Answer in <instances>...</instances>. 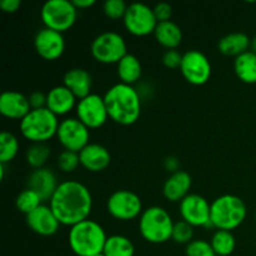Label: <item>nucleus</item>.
<instances>
[{
	"label": "nucleus",
	"instance_id": "obj_1",
	"mask_svg": "<svg viewBox=\"0 0 256 256\" xmlns=\"http://www.w3.org/2000/svg\"><path fill=\"white\" fill-rule=\"evenodd\" d=\"M49 206L60 224L72 228L89 219L92 210V192L78 180H65L56 188Z\"/></svg>",
	"mask_w": 256,
	"mask_h": 256
},
{
	"label": "nucleus",
	"instance_id": "obj_2",
	"mask_svg": "<svg viewBox=\"0 0 256 256\" xmlns=\"http://www.w3.org/2000/svg\"><path fill=\"white\" fill-rule=\"evenodd\" d=\"M109 118L116 124L132 125L142 112L140 94L132 85L118 82L110 86L104 94Z\"/></svg>",
	"mask_w": 256,
	"mask_h": 256
},
{
	"label": "nucleus",
	"instance_id": "obj_3",
	"mask_svg": "<svg viewBox=\"0 0 256 256\" xmlns=\"http://www.w3.org/2000/svg\"><path fill=\"white\" fill-rule=\"evenodd\" d=\"M108 235L98 222L86 219L70 228L68 234L70 250L76 256L102 254Z\"/></svg>",
	"mask_w": 256,
	"mask_h": 256
},
{
	"label": "nucleus",
	"instance_id": "obj_4",
	"mask_svg": "<svg viewBox=\"0 0 256 256\" xmlns=\"http://www.w3.org/2000/svg\"><path fill=\"white\" fill-rule=\"evenodd\" d=\"M60 122L46 106L32 109L19 122L20 132L32 144H46L48 140L56 136Z\"/></svg>",
	"mask_w": 256,
	"mask_h": 256
},
{
	"label": "nucleus",
	"instance_id": "obj_5",
	"mask_svg": "<svg viewBox=\"0 0 256 256\" xmlns=\"http://www.w3.org/2000/svg\"><path fill=\"white\" fill-rule=\"evenodd\" d=\"M246 212V205L242 198L224 194L212 202L210 222L214 229L232 232L244 222Z\"/></svg>",
	"mask_w": 256,
	"mask_h": 256
},
{
	"label": "nucleus",
	"instance_id": "obj_6",
	"mask_svg": "<svg viewBox=\"0 0 256 256\" xmlns=\"http://www.w3.org/2000/svg\"><path fill=\"white\" fill-rule=\"evenodd\" d=\"M174 224L172 215L164 208H146L139 216V232L152 244H164L172 239Z\"/></svg>",
	"mask_w": 256,
	"mask_h": 256
},
{
	"label": "nucleus",
	"instance_id": "obj_7",
	"mask_svg": "<svg viewBox=\"0 0 256 256\" xmlns=\"http://www.w3.org/2000/svg\"><path fill=\"white\" fill-rule=\"evenodd\" d=\"M45 28L65 32L72 28L78 18V9L70 0H48L40 10Z\"/></svg>",
	"mask_w": 256,
	"mask_h": 256
},
{
	"label": "nucleus",
	"instance_id": "obj_8",
	"mask_svg": "<svg viewBox=\"0 0 256 256\" xmlns=\"http://www.w3.org/2000/svg\"><path fill=\"white\" fill-rule=\"evenodd\" d=\"M90 52L102 64H118L128 54V45L119 32H104L92 40Z\"/></svg>",
	"mask_w": 256,
	"mask_h": 256
},
{
	"label": "nucleus",
	"instance_id": "obj_9",
	"mask_svg": "<svg viewBox=\"0 0 256 256\" xmlns=\"http://www.w3.org/2000/svg\"><path fill=\"white\" fill-rule=\"evenodd\" d=\"M122 22L125 29L135 36H146L149 34H154L155 28L159 22L155 16L154 8L139 2L128 5Z\"/></svg>",
	"mask_w": 256,
	"mask_h": 256
},
{
	"label": "nucleus",
	"instance_id": "obj_10",
	"mask_svg": "<svg viewBox=\"0 0 256 256\" xmlns=\"http://www.w3.org/2000/svg\"><path fill=\"white\" fill-rule=\"evenodd\" d=\"M106 210L114 219L122 222L136 219L144 212L139 195L125 189L116 190L108 198Z\"/></svg>",
	"mask_w": 256,
	"mask_h": 256
},
{
	"label": "nucleus",
	"instance_id": "obj_11",
	"mask_svg": "<svg viewBox=\"0 0 256 256\" xmlns=\"http://www.w3.org/2000/svg\"><path fill=\"white\" fill-rule=\"evenodd\" d=\"M179 69L184 79L196 86L206 84L212 76V62L209 58L198 49L188 50L182 54Z\"/></svg>",
	"mask_w": 256,
	"mask_h": 256
},
{
	"label": "nucleus",
	"instance_id": "obj_12",
	"mask_svg": "<svg viewBox=\"0 0 256 256\" xmlns=\"http://www.w3.org/2000/svg\"><path fill=\"white\" fill-rule=\"evenodd\" d=\"M56 138L64 150L80 152L90 140V129L78 118H65L58 128Z\"/></svg>",
	"mask_w": 256,
	"mask_h": 256
},
{
	"label": "nucleus",
	"instance_id": "obj_13",
	"mask_svg": "<svg viewBox=\"0 0 256 256\" xmlns=\"http://www.w3.org/2000/svg\"><path fill=\"white\" fill-rule=\"evenodd\" d=\"M210 208L212 204L199 194H189L179 202L182 220L194 228H214L210 222Z\"/></svg>",
	"mask_w": 256,
	"mask_h": 256
},
{
	"label": "nucleus",
	"instance_id": "obj_14",
	"mask_svg": "<svg viewBox=\"0 0 256 256\" xmlns=\"http://www.w3.org/2000/svg\"><path fill=\"white\" fill-rule=\"evenodd\" d=\"M75 110H76L78 119L89 129L102 128L109 118L104 96H100L99 94L94 92L80 99Z\"/></svg>",
	"mask_w": 256,
	"mask_h": 256
},
{
	"label": "nucleus",
	"instance_id": "obj_15",
	"mask_svg": "<svg viewBox=\"0 0 256 256\" xmlns=\"http://www.w3.org/2000/svg\"><path fill=\"white\" fill-rule=\"evenodd\" d=\"M34 48L42 59L49 62L59 59L65 52L64 35L56 30L42 28L34 38Z\"/></svg>",
	"mask_w": 256,
	"mask_h": 256
},
{
	"label": "nucleus",
	"instance_id": "obj_16",
	"mask_svg": "<svg viewBox=\"0 0 256 256\" xmlns=\"http://www.w3.org/2000/svg\"><path fill=\"white\" fill-rule=\"evenodd\" d=\"M28 226L40 236H52L59 232L60 222L49 205L42 204L38 209L25 216Z\"/></svg>",
	"mask_w": 256,
	"mask_h": 256
},
{
	"label": "nucleus",
	"instance_id": "obj_17",
	"mask_svg": "<svg viewBox=\"0 0 256 256\" xmlns=\"http://www.w3.org/2000/svg\"><path fill=\"white\" fill-rule=\"evenodd\" d=\"M32 110L29 98L15 90H5L0 95V114L8 119L22 120Z\"/></svg>",
	"mask_w": 256,
	"mask_h": 256
},
{
	"label": "nucleus",
	"instance_id": "obj_18",
	"mask_svg": "<svg viewBox=\"0 0 256 256\" xmlns=\"http://www.w3.org/2000/svg\"><path fill=\"white\" fill-rule=\"evenodd\" d=\"M26 184L29 189L34 190L42 198V202H50L55 190L59 186L56 175L49 168H40V169L32 170L28 176Z\"/></svg>",
	"mask_w": 256,
	"mask_h": 256
},
{
	"label": "nucleus",
	"instance_id": "obj_19",
	"mask_svg": "<svg viewBox=\"0 0 256 256\" xmlns=\"http://www.w3.org/2000/svg\"><path fill=\"white\" fill-rule=\"evenodd\" d=\"M80 165L88 172H99L106 169L112 162L110 152L102 144L89 142L82 152H79Z\"/></svg>",
	"mask_w": 256,
	"mask_h": 256
},
{
	"label": "nucleus",
	"instance_id": "obj_20",
	"mask_svg": "<svg viewBox=\"0 0 256 256\" xmlns=\"http://www.w3.org/2000/svg\"><path fill=\"white\" fill-rule=\"evenodd\" d=\"M78 98L64 84L52 88L46 94V108L56 116L66 115L76 108Z\"/></svg>",
	"mask_w": 256,
	"mask_h": 256
},
{
	"label": "nucleus",
	"instance_id": "obj_21",
	"mask_svg": "<svg viewBox=\"0 0 256 256\" xmlns=\"http://www.w3.org/2000/svg\"><path fill=\"white\" fill-rule=\"evenodd\" d=\"M192 179L185 170H179L170 174L162 185V194L165 199L172 202H180L185 196L189 195Z\"/></svg>",
	"mask_w": 256,
	"mask_h": 256
},
{
	"label": "nucleus",
	"instance_id": "obj_22",
	"mask_svg": "<svg viewBox=\"0 0 256 256\" xmlns=\"http://www.w3.org/2000/svg\"><path fill=\"white\" fill-rule=\"evenodd\" d=\"M64 85L72 92L78 99L92 94V79L90 72L82 68H72L64 74Z\"/></svg>",
	"mask_w": 256,
	"mask_h": 256
},
{
	"label": "nucleus",
	"instance_id": "obj_23",
	"mask_svg": "<svg viewBox=\"0 0 256 256\" xmlns=\"http://www.w3.org/2000/svg\"><path fill=\"white\" fill-rule=\"evenodd\" d=\"M250 44H252V39L245 32H235L220 38L218 42V49L226 56L236 58L242 52H248L250 49Z\"/></svg>",
	"mask_w": 256,
	"mask_h": 256
},
{
	"label": "nucleus",
	"instance_id": "obj_24",
	"mask_svg": "<svg viewBox=\"0 0 256 256\" xmlns=\"http://www.w3.org/2000/svg\"><path fill=\"white\" fill-rule=\"evenodd\" d=\"M155 39L166 50L176 49L182 42V30L172 20L158 22L155 28Z\"/></svg>",
	"mask_w": 256,
	"mask_h": 256
},
{
	"label": "nucleus",
	"instance_id": "obj_25",
	"mask_svg": "<svg viewBox=\"0 0 256 256\" xmlns=\"http://www.w3.org/2000/svg\"><path fill=\"white\" fill-rule=\"evenodd\" d=\"M116 72L118 76H119L120 79V82L132 85L140 79V76H142V62L138 59V56H135L134 54L128 52V54L116 64Z\"/></svg>",
	"mask_w": 256,
	"mask_h": 256
},
{
	"label": "nucleus",
	"instance_id": "obj_26",
	"mask_svg": "<svg viewBox=\"0 0 256 256\" xmlns=\"http://www.w3.org/2000/svg\"><path fill=\"white\" fill-rule=\"evenodd\" d=\"M234 72L236 76L246 84L256 82V54L252 50L235 58Z\"/></svg>",
	"mask_w": 256,
	"mask_h": 256
},
{
	"label": "nucleus",
	"instance_id": "obj_27",
	"mask_svg": "<svg viewBox=\"0 0 256 256\" xmlns=\"http://www.w3.org/2000/svg\"><path fill=\"white\" fill-rule=\"evenodd\" d=\"M102 254L105 256H134L135 246L125 235H110L105 242Z\"/></svg>",
	"mask_w": 256,
	"mask_h": 256
},
{
	"label": "nucleus",
	"instance_id": "obj_28",
	"mask_svg": "<svg viewBox=\"0 0 256 256\" xmlns=\"http://www.w3.org/2000/svg\"><path fill=\"white\" fill-rule=\"evenodd\" d=\"M215 256H229L234 252L236 240L229 230H215L210 240Z\"/></svg>",
	"mask_w": 256,
	"mask_h": 256
},
{
	"label": "nucleus",
	"instance_id": "obj_29",
	"mask_svg": "<svg viewBox=\"0 0 256 256\" xmlns=\"http://www.w3.org/2000/svg\"><path fill=\"white\" fill-rule=\"evenodd\" d=\"M50 156H52V149L48 144H32L25 152L26 162L34 170L45 168V164Z\"/></svg>",
	"mask_w": 256,
	"mask_h": 256
},
{
	"label": "nucleus",
	"instance_id": "obj_30",
	"mask_svg": "<svg viewBox=\"0 0 256 256\" xmlns=\"http://www.w3.org/2000/svg\"><path fill=\"white\" fill-rule=\"evenodd\" d=\"M19 152V140L12 132H4L0 134V164H5L14 160Z\"/></svg>",
	"mask_w": 256,
	"mask_h": 256
},
{
	"label": "nucleus",
	"instance_id": "obj_31",
	"mask_svg": "<svg viewBox=\"0 0 256 256\" xmlns=\"http://www.w3.org/2000/svg\"><path fill=\"white\" fill-rule=\"evenodd\" d=\"M42 204H44L42 198L34 190L29 189V188L20 192L18 194L16 199H15V206H16V209L20 212L25 214V216L34 212L35 209H38Z\"/></svg>",
	"mask_w": 256,
	"mask_h": 256
},
{
	"label": "nucleus",
	"instance_id": "obj_32",
	"mask_svg": "<svg viewBox=\"0 0 256 256\" xmlns=\"http://www.w3.org/2000/svg\"><path fill=\"white\" fill-rule=\"evenodd\" d=\"M194 238V226L188 224L184 220L175 222L174 229H172V240H174L178 244H185L188 245Z\"/></svg>",
	"mask_w": 256,
	"mask_h": 256
},
{
	"label": "nucleus",
	"instance_id": "obj_33",
	"mask_svg": "<svg viewBox=\"0 0 256 256\" xmlns=\"http://www.w3.org/2000/svg\"><path fill=\"white\" fill-rule=\"evenodd\" d=\"M80 165L79 152L62 150L58 156V166L64 172H72Z\"/></svg>",
	"mask_w": 256,
	"mask_h": 256
},
{
	"label": "nucleus",
	"instance_id": "obj_34",
	"mask_svg": "<svg viewBox=\"0 0 256 256\" xmlns=\"http://www.w3.org/2000/svg\"><path fill=\"white\" fill-rule=\"evenodd\" d=\"M186 256H215L210 242L202 239H194L185 248Z\"/></svg>",
	"mask_w": 256,
	"mask_h": 256
},
{
	"label": "nucleus",
	"instance_id": "obj_35",
	"mask_svg": "<svg viewBox=\"0 0 256 256\" xmlns=\"http://www.w3.org/2000/svg\"><path fill=\"white\" fill-rule=\"evenodd\" d=\"M126 9L128 5L124 0H106L102 5V10H104L105 15L112 20L124 19Z\"/></svg>",
	"mask_w": 256,
	"mask_h": 256
},
{
	"label": "nucleus",
	"instance_id": "obj_36",
	"mask_svg": "<svg viewBox=\"0 0 256 256\" xmlns=\"http://www.w3.org/2000/svg\"><path fill=\"white\" fill-rule=\"evenodd\" d=\"M182 54H180L179 50L176 49H170L162 54V65L169 69H178L182 65Z\"/></svg>",
	"mask_w": 256,
	"mask_h": 256
},
{
	"label": "nucleus",
	"instance_id": "obj_37",
	"mask_svg": "<svg viewBox=\"0 0 256 256\" xmlns=\"http://www.w3.org/2000/svg\"><path fill=\"white\" fill-rule=\"evenodd\" d=\"M154 12L158 22H168V20H172V6L169 2H160L154 6Z\"/></svg>",
	"mask_w": 256,
	"mask_h": 256
},
{
	"label": "nucleus",
	"instance_id": "obj_38",
	"mask_svg": "<svg viewBox=\"0 0 256 256\" xmlns=\"http://www.w3.org/2000/svg\"><path fill=\"white\" fill-rule=\"evenodd\" d=\"M28 98H29L32 109H40V108L46 106V94H44L40 90H35Z\"/></svg>",
	"mask_w": 256,
	"mask_h": 256
},
{
	"label": "nucleus",
	"instance_id": "obj_39",
	"mask_svg": "<svg viewBox=\"0 0 256 256\" xmlns=\"http://www.w3.org/2000/svg\"><path fill=\"white\" fill-rule=\"evenodd\" d=\"M22 6V2L20 0H2L0 2V8L4 12H15L19 8Z\"/></svg>",
	"mask_w": 256,
	"mask_h": 256
},
{
	"label": "nucleus",
	"instance_id": "obj_40",
	"mask_svg": "<svg viewBox=\"0 0 256 256\" xmlns=\"http://www.w3.org/2000/svg\"><path fill=\"white\" fill-rule=\"evenodd\" d=\"M164 168L170 172H176L180 170V162L176 156H168L166 159L164 160Z\"/></svg>",
	"mask_w": 256,
	"mask_h": 256
},
{
	"label": "nucleus",
	"instance_id": "obj_41",
	"mask_svg": "<svg viewBox=\"0 0 256 256\" xmlns=\"http://www.w3.org/2000/svg\"><path fill=\"white\" fill-rule=\"evenodd\" d=\"M72 4L76 6V9H88L96 4V0H72Z\"/></svg>",
	"mask_w": 256,
	"mask_h": 256
},
{
	"label": "nucleus",
	"instance_id": "obj_42",
	"mask_svg": "<svg viewBox=\"0 0 256 256\" xmlns=\"http://www.w3.org/2000/svg\"><path fill=\"white\" fill-rule=\"evenodd\" d=\"M250 49H252V52H254L256 54V36H254L252 39V44H250Z\"/></svg>",
	"mask_w": 256,
	"mask_h": 256
},
{
	"label": "nucleus",
	"instance_id": "obj_43",
	"mask_svg": "<svg viewBox=\"0 0 256 256\" xmlns=\"http://www.w3.org/2000/svg\"><path fill=\"white\" fill-rule=\"evenodd\" d=\"M95 256H105L104 254H99V255H95Z\"/></svg>",
	"mask_w": 256,
	"mask_h": 256
}]
</instances>
